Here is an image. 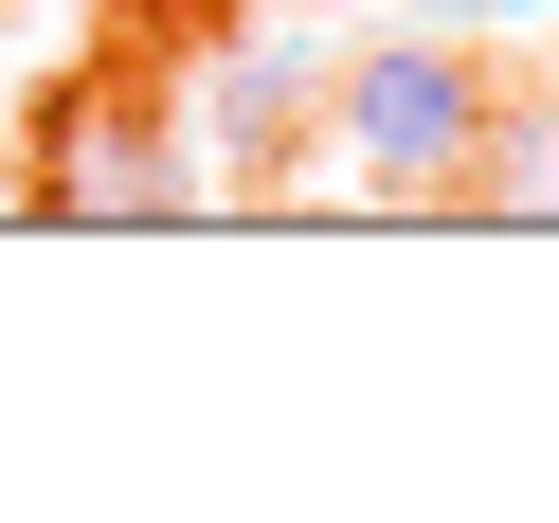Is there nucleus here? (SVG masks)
<instances>
[{
  "label": "nucleus",
  "mask_w": 559,
  "mask_h": 523,
  "mask_svg": "<svg viewBox=\"0 0 559 523\" xmlns=\"http://www.w3.org/2000/svg\"><path fill=\"white\" fill-rule=\"evenodd\" d=\"M199 109H217V163L271 199L307 163V127H325V55H307V37H235L217 73H199Z\"/></svg>",
  "instance_id": "obj_3"
},
{
  "label": "nucleus",
  "mask_w": 559,
  "mask_h": 523,
  "mask_svg": "<svg viewBox=\"0 0 559 523\" xmlns=\"http://www.w3.org/2000/svg\"><path fill=\"white\" fill-rule=\"evenodd\" d=\"M181 199H199V163H181V127H163V91L73 73V91L37 109L19 217H55V235H145V217H181Z\"/></svg>",
  "instance_id": "obj_1"
},
{
  "label": "nucleus",
  "mask_w": 559,
  "mask_h": 523,
  "mask_svg": "<svg viewBox=\"0 0 559 523\" xmlns=\"http://www.w3.org/2000/svg\"><path fill=\"white\" fill-rule=\"evenodd\" d=\"M325 127L379 163V199H469V163H487V55H451V37H397V55H361V73H325Z\"/></svg>",
  "instance_id": "obj_2"
}]
</instances>
